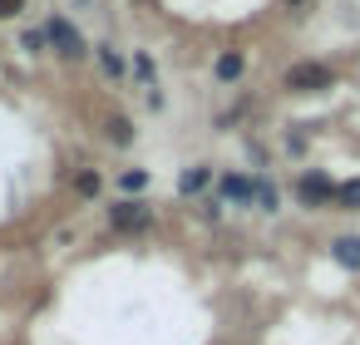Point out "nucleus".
<instances>
[{
    "mask_svg": "<svg viewBox=\"0 0 360 345\" xmlns=\"http://www.w3.org/2000/svg\"><path fill=\"white\" fill-rule=\"evenodd\" d=\"M281 84H286L291 94H321V89L335 84V74H330V65H321V60H296V65L281 74Z\"/></svg>",
    "mask_w": 360,
    "mask_h": 345,
    "instance_id": "obj_1",
    "label": "nucleus"
},
{
    "mask_svg": "<svg viewBox=\"0 0 360 345\" xmlns=\"http://www.w3.org/2000/svg\"><path fill=\"white\" fill-rule=\"evenodd\" d=\"M109 227L114 232H148L153 227V202H143V197H119L114 207H109Z\"/></svg>",
    "mask_w": 360,
    "mask_h": 345,
    "instance_id": "obj_2",
    "label": "nucleus"
},
{
    "mask_svg": "<svg viewBox=\"0 0 360 345\" xmlns=\"http://www.w3.org/2000/svg\"><path fill=\"white\" fill-rule=\"evenodd\" d=\"M335 193H340V183H330L326 173H301V178H296V197H301L306 207H330Z\"/></svg>",
    "mask_w": 360,
    "mask_h": 345,
    "instance_id": "obj_3",
    "label": "nucleus"
},
{
    "mask_svg": "<svg viewBox=\"0 0 360 345\" xmlns=\"http://www.w3.org/2000/svg\"><path fill=\"white\" fill-rule=\"evenodd\" d=\"M45 35H50V45H55L65 60H84V55H89V50H84V35H79L65 15H55V20L45 25Z\"/></svg>",
    "mask_w": 360,
    "mask_h": 345,
    "instance_id": "obj_4",
    "label": "nucleus"
},
{
    "mask_svg": "<svg viewBox=\"0 0 360 345\" xmlns=\"http://www.w3.org/2000/svg\"><path fill=\"white\" fill-rule=\"evenodd\" d=\"M212 74H217V84H237V79L247 74V55H242V50H222L217 65H212Z\"/></svg>",
    "mask_w": 360,
    "mask_h": 345,
    "instance_id": "obj_5",
    "label": "nucleus"
},
{
    "mask_svg": "<svg viewBox=\"0 0 360 345\" xmlns=\"http://www.w3.org/2000/svg\"><path fill=\"white\" fill-rule=\"evenodd\" d=\"M104 138H109L114 148H129V143H134V119H129V114H109V119H104Z\"/></svg>",
    "mask_w": 360,
    "mask_h": 345,
    "instance_id": "obj_6",
    "label": "nucleus"
},
{
    "mask_svg": "<svg viewBox=\"0 0 360 345\" xmlns=\"http://www.w3.org/2000/svg\"><path fill=\"white\" fill-rule=\"evenodd\" d=\"M207 183H212V168H207V163H198V168H183V173H178V193H183V197L202 193Z\"/></svg>",
    "mask_w": 360,
    "mask_h": 345,
    "instance_id": "obj_7",
    "label": "nucleus"
},
{
    "mask_svg": "<svg viewBox=\"0 0 360 345\" xmlns=\"http://www.w3.org/2000/svg\"><path fill=\"white\" fill-rule=\"evenodd\" d=\"M252 193H257V178H242V173H227L222 178V197L227 202H252Z\"/></svg>",
    "mask_w": 360,
    "mask_h": 345,
    "instance_id": "obj_8",
    "label": "nucleus"
},
{
    "mask_svg": "<svg viewBox=\"0 0 360 345\" xmlns=\"http://www.w3.org/2000/svg\"><path fill=\"white\" fill-rule=\"evenodd\" d=\"M330 256H335L345 271H360V237H335V242H330Z\"/></svg>",
    "mask_w": 360,
    "mask_h": 345,
    "instance_id": "obj_9",
    "label": "nucleus"
},
{
    "mask_svg": "<svg viewBox=\"0 0 360 345\" xmlns=\"http://www.w3.org/2000/svg\"><path fill=\"white\" fill-rule=\"evenodd\" d=\"M99 188H104V178H99L94 168H79V173H75V193H79V197H99Z\"/></svg>",
    "mask_w": 360,
    "mask_h": 345,
    "instance_id": "obj_10",
    "label": "nucleus"
},
{
    "mask_svg": "<svg viewBox=\"0 0 360 345\" xmlns=\"http://www.w3.org/2000/svg\"><path fill=\"white\" fill-rule=\"evenodd\" d=\"M335 202H340V207H350V212H360V178H350V183H340V193H335Z\"/></svg>",
    "mask_w": 360,
    "mask_h": 345,
    "instance_id": "obj_11",
    "label": "nucleus"
},
{
    "mask_svg": "<svg viewBox=\"0 0 360 345\" xmlns=\"http://www.w3.org/2000/svg\"><path fill=\"white\" fill-rule=\"evenodd\" d=\"M99 65H104V74H109V79H119V74H124V60L114 55V45H99Z\"/></svg>",
    "mask_w": 360,
    "mask_h": 345,
    "instance_id": "obj_12",
    "label": "nucleus"
},
{
    "mask_svg": "<svg viewBox=\"0 0 360 345\" xmlns=\"http://www.w3.org/2000/svg\"><path fill=\"white\" fill-rule=\"evenodd\" d=\"M252 202H257L262 212H276V202H281V197H276V188H271V183H257V193H252Z\"/></svg>",
    "mask_w": 360,
    "mask_h": 345,
    "instance_id": "obj_13",
    "label": "nucleus"
},
{
    "mask_svg": "<svg viewBox=\"0 0 360 345\" xmlns=\"http://www.w3.org/2000/svg\"><path fill=\"white\" fill-rule=\"evenodd\" d=\"M119 188H124V193H143V188H148V173H143V168H129V173L119 178Z\"/></svg>",
    "mask_w": 360,
    "mask_h": 345,
    "instance_id": "obj_14",
    "label": "nucleus"
},
{
    "mask_svg": "<svg viewBox=\"0 0 360 345\" xmlns=\"http://www.w3.org/2000/svg\"><path fill=\"white\" fill-rule=\"evenodd\" d=\"M45 45H50V35H45V30H25V35H20V50H30V55H40Z\"/></svg>",
    "mask_w": 360,
    "mask_h": 345,
    "instance_id": "obj_15",
    "label": "nucleus"
},
{
    "mask_svg": "<svg viewBox=\"0 0 360 345\" xmlns=\"http://www.w3.org/2000/svg\"><path fill=\"white\" fill-rule=\"evenodd\" d=\"M25 11V0H0V20H15Z\"/></svg>",
    "mask_w": 360,
    "mask_h": 345,
    "instance_id": "obj_16",
    "label": "nucleus"
},
{
    "mask_svg": "<svg viewBox=\"0 0 360 345\" xmlns=\"http://www.w3.org/2000/svg\"><path fill=\"white\" fill-rule=\"evenodd\" d=\"M134 74H139V79H153V60H148V55H134Z\"/></svg>",
    "mask_w": 360,
    "mask_h": 345,
    "instance_id": "obj_17",
    "label": "nucleus"
},
{
    "mask_svg": "<svg viewBox=\"0 0 360 345\" xmlns=\"http://www.w3.org/2000/svg\"><path fill=\"white\" fill-rule=\"evenodd\" d=\"M311 6H316V0H286V15H306Z\"/></svg>",
    "mask_w": 360,
    "mask_h": 345,
    "instance_id": "obj_18",
    "label": "nucleus"
}]
</instances>
